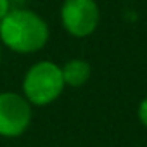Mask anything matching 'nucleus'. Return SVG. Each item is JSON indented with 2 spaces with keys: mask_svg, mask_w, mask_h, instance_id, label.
<instances>
[{
  "mask_svg": "<svg viewBox=\"0 0 147 147\" xmlns=\"http://www.w3.org/2000/svg\"><path fill=\"white\" fill-rule=\"evenodd\" d=\"M47 23L33 11L11 9L0 19V42L18 54H33L49 42Z\"/></svg>",
  "mask_w": 147,
  "mask_h": 147,
  "instance_id": "nucleus-1",
  "label": "nucleus"
},
{
  "mask_svg": "<svg viewBox=\"0 0 147 147\" xmlns=\"http://www.w3.org/2000/svg\"><path fill=\"white\" fill-rule=\"evenodd\" d=\"M64 87L61 67L52 61H40L26 71L23 95L33 106H47L62 94Z\"/></svg>",
  "mask_w": 147,
  "mask_h": 147,
  "instance_id": "nucleus-2",
  "label": "nucleus"
},
{
  "mask_svg": "<svg viewBox=\"0 0 147 147\" xmlns=\"http://www.w3.org/2000/svg\"><path fill=\"white\" fill-rule=\"evenodd\" d=\"M100 12L95 0H64L61 7V21L64 30L76 36L83 38L95 31L99 26Z\"/></svg>",
  "mask_w": 147,
  "mask_h": 147,
  "instance_id": "nucleus-3",
  "label": "nucleus"
},
{
  "mask_svg": "<svg viewBox=\"0 0 147 147\" xmlns=\"http://www.w3.org/2000/svg\"><path fill=\"white\" fill-rule=\"evenodd\" d=\"M31 123V104L16 92L0 94V135L14 138L23 135Z\"/></svg>",
  "mask_w": 147,
  "mask_h": 147,
  "instance_id": "nucleus-4",
  "label": "nucleus"
},
{
  "mask_svg": "<svg viewBox=\"0 0 147 147\" xmlns=\"http://www.w3.org/2000/svg\"><path fill=\"white\" fill-rule=\"evenodd\" d=\"M62 80H64V85H69V87H82L88 82L90 78V64L83 59H71L67 61L62 67Z\"/></svg>",
  "mask_w": 147,
  "mask_h": 147,
  "instance_id": "nucleus-5",
  "label": "nucleus"
},
{
  "mask_svg": "<svg viewBox=\"0 0 147 147\" xmlns=\"http://www.w3.org/2000/svg\"><path fill=\"white\" fill-rule=\"evenodd\" d=\"M138 119H140V123L147 128V97L138 104Z\"/></svg>",
  "mask_w": 147,
  "mask_h": 147,
  "instance_id": "nucleus-6",
  "label": "nucleus"
},
{
  "mask_svg": "<svg viewBox=\"0 0 147 147\" xmlns=\"http://www.w3.org/2000/svg\"><path fill=\"white\" fill-rule=\"evenodd\" d=\"M11 0H0V19H2L9 11H11Z\"/></svg>",
  "mask_w": 147,
  "mask_h": 147,
  "instance_id": "nucleus-7",
  "label": "nucleus"
},
{
  "mask_svg": "<svg viewBox=\"0 0 147 147\" xmlns=\"http://www.w3.org/2000/svg\"><path fill=\"white\" fill-rule=\"evenodd\" d=\"M12 2H23V0H11V4H12Z\"/></svg>",
  "mask_w": 147,
  "mask_h": 147,
  "instance_id": "nucleus-8",
  "label": "nucleus"
},
{
  "mask_svg": "<svg viewBox=\"0 0 147 147\" xmlns=\"http://www.w3.org/2000/svg\"><path fill=\"white\" fill-rule=\"evenodd\" d=\"M0 59H2V47H0Z\"/></svg>",
  "mask_w": 147,
  "mask_h": 147,
  "instance_id": "nucleus-9",
  "label": "nucleus"
}]
</instances>
